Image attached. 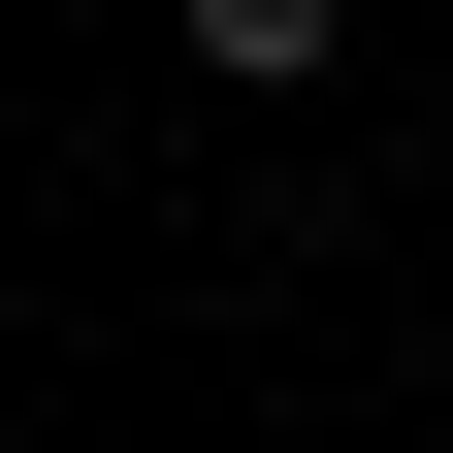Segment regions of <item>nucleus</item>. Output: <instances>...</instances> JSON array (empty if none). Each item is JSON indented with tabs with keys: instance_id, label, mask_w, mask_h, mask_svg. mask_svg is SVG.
<instances>
[{
	"instance_id": "1",
	"label": "nucleus",
	"mask_w": 453,
	"mask_h": 453,
	"mask_svg": "<svg viewBox=\"0 0 453 453\" xmlns=\"http://www.w3.org/2000/svg\"><path fill=\"white\" fill-rule=\"evenodd\" d=\"M324 33H357V0H195V65H259V97H292Z\"/></svg>"
}]
</instances>
